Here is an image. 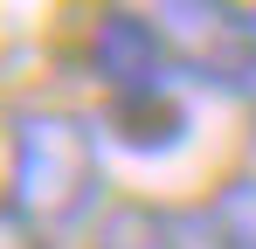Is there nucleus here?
Listing matches in <instances>:
<instances>
[{"label": "nucleus", "instance_id": "nucleus-4", "mask_svg": "<svg viewBox=\"0 0 256 249\" xmlns=\"http://www.w3.org/2000/svg\"><path fill=\"white\" fill-rule=\"evenodd\" d=\"M111 132L125 138L132 152H173L180 132H187V111L173 97H152V104H111Z\"/></svg>", "mask_w": 256, "mask_h": 249}, {"label": "nucleus", "instance_id": "nucleus-3", "mask_svg": "<svg viewBox=\"0 0 256 249\" xmlns=\"http://www.w3.org/2000/svg\"><path fill=\"white\" fill-rule=\"evenodd\" d=\"M208 214H173L152 201H118L97 214V249H194L187 236H201Z\"/></svg>", "mask_w": 256, "mask_h": 249}, {"label": "nucleus", "instance_id": "nucleus-1", "mask_svg": "<svg viewBox=\"0 0 256 249\" xmlns=\"http://www.w3.org/2000/svg\"><path fill=\"white\" fill-rule=\"evenodd\" d=\"M7 201L35 236H76L104 208V138L97 118L62 104H28L7 118Z\"/></svg>", "mask_w": 256, "mask_h": 249}, {"label": "nucleus", "instance_id": "nucleus-2", "mask_svg": "<svg viewBox=\"0 0 256 249\" xmlns=\"http://www.w3.org/2000/svg\"><path fill=\"white\" fill-rule=\"evenodd\" d=\"M90 70L104 76L111 104H152V97H173V48L160 35L152 14H97L90 28Z\"/></svg>", "mask_w": 256, "mask_h": 249}, {"label": "nucleus", "instance_id": "nucleus-6", "mask_svg": "<svg viewBox=\"0 0 256 249\" xmlns=\"http://www.w3.org/2000/svg\"><path fill=\"white\" fill-rule=\"evenodd\" d=\"M0 249H42V236L21 222V208L7 201V194H0Z\"/></svg>", "mask_w": 256, "mask_h": 249}, {"label": "nucleus", "instance_id": "nucleus-5", "mask_svg": "<svg viewBox=\"0 0 256 249\" xmlns=\"http://www.w3.org/2000/svg\"><path fill=\"white\" fill-rule=\"evenodd\" d=\"M208 228H214V249H256V173L228 180L208 201Z\"/></svg>", "mask_w": 256, "mask_h": 249}, {"label": "nucleus", "instance_id": "nucleus-7", "mask_svg": "<svg viewBox=\"0 0 256 249\" xmlns=\"http://www.w3.org/2000/svg\"><path fill=\"white\" fill-rule=\"evenodd\" d=\"M250 42H256V7H250Z\"/></svg>", "mask_w": 256, "mask_h": 249}]
</instances>
